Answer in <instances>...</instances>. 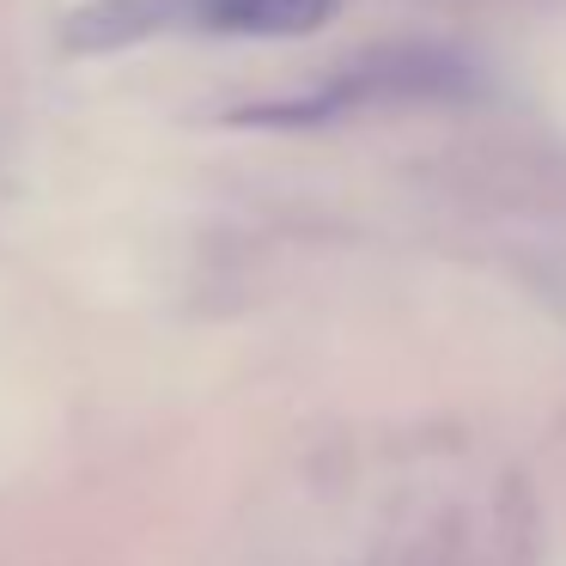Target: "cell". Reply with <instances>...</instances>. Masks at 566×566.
Returning a JSON list of instances; mask_svg holds the SVG:
<instances>
[{
	"instance_id": "3",
	"label": "cell",
	"mask_w": 566,
	"mask_h": 566,
	"mask_svg": "<svg viewBox=\"0 0 566 566\" xmlns=\"http://www.w3.org/2000/svg\"><path fill=\"white\" fill-rule=\"evenodd\" d=\"M159 31H184L177 0H86L62 25V43L74 55H111L128 43H147Z\"/></svg>"
},
{
	"instance_id": "2",
	"label": "cell",
	"mask_w": 566,
	"mask_h": 566,
	"mask_svg": "<svg viewBox=\"0 0 566 566\" xmlns=\"http://www.w3.org/2000/svg\"><path fill=\"white\" fill-rule=\"evenodd\" d=\"M177 19L213 38H305L335 19V0H177Z\"/></svg>"
},
{
	"instance_id": "1",
	"label": "cell",
	"mask_w": 566,
	"mask_h": 566,
	"mask_svg": "<svg viewBox=\"0 0 566 566\" xmlns=\"http://www.w3.org/2000/svg\"><path fill=\"white\" fill-rule=\"evenodd\" d=\"M469 86V62L451 50H427V43H408V50H378L366 62H347L342 74L323 92L293 104H256V111H238V123H329V116H354L371 104H402V98H451Z\"/></svg>"
}]
</instances>
